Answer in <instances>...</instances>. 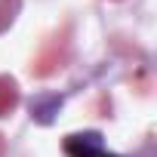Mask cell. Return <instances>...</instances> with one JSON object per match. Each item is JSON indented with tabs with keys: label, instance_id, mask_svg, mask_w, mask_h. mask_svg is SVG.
I'll list each match as a JSON object with an SVG mask.
<instances>
[{
	"label": "cell",
	"instance_id": "obj_1",
	"mask_svg": "<svg viewBox=\"0 0 157 157\" xmlns=\"http://www.w3.org/2000/svg\"><path fill=\"white\" fill-rule=\"evenodd\" d=\"M65 148H68V154H71V157H117V154L105 151V145H102V139H99L96 132H86V136H71Z\"/></svg>",
	"mask_w": 157,
	"mask_h": 157
}]
</instances>
